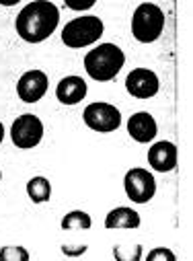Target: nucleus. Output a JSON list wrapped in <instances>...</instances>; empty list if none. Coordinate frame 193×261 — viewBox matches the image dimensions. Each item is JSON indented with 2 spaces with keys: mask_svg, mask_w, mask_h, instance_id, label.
<instances>
[{
  "mask_svg": "<svg viewBox=\"0 0 193 261\" xmlns=\"http://www.w3.org/2000/svg\"><path fill=\"white\" fill-rule=\"evenodd\" d=\"M58 27H60V9L51 0L27 3L15 19V31L25 43H41L49 39Z\"/></svg>",
  "mask_w": 193,
  "mask_h": 261,
  "instance_id": "1",
  "label": "nucleus"
},
{
  "mask_svg": "<svg viewBox=\"0 0 193 261\" xmlns=\"http://www.w3.org/2000/svg\"><path fill=\"white\" fill-rule=\"evenodd\" d=\"M125 66V54L119 45L107 41L101 45H95L87 56H85V70L89 79L97 83H109L113 81L121 68Z\"/></svg>",
  "mask_w": 193,
  "mask_h": 261,
  "instance_id": "2",
  "label": "nucleus"
},
{
  "mask_svg": "<svg viewBox=\"0 0 193 261\" xmlns=\"http://www.w3.org/2000/svg\"><path fill=\"white\" fill-rule=\"evenodd\" d=\"M105 33V23L95 15H82L64 25L60 37L62 43L70 49H82L95 45Z\"/></svg>",
  "mask_w": 193,
  "mask_h": 261,
  "instance_id": "3",
  "label": "nucleus"
},
{
  "mask_svg": "<svg viewBox=\"0 0 193 261\" xmlns=\"http://www.w3.org/2000/svg\"><path fill=\"white\" fill-rule=\"evenodd\" d=\"M164 23L167 17L162 13V9L154 3H140L134 9L132 15V35L136 41L140 43H154L156 39H160L162 31H164Z\"/></svg>",
  "mask_w": 193,
  "mask_h": 261,
  "instance_id": "4",
  "label": "nucleus"
},
{
  "mask_svg": "<svg viewBox=\"0 0 193 261\" xmlns=\"http://www.w3.org/2000/svg\"><path fill=\"white\" fill-rule=\"evenodd\" d=\"M82 121L97 134H111L121 127V111L107 101H95L85 107Z\"/></svg>",
  "mask_w": 193,
  "mask_h": 261,
  "instance_id": "5",
  "label": "nucleus"
},
{
  "mask_svg": "<svg viewBox=\"0 0 193 261\" xmlns=\"http://www.w3.org/2000/svg\"><path fill=\"white\" fill-rule=\"evenodd\" d=\"M123 189L127 200L138 206H144L156 195V179L152 171L144 167H134L123 175Z\"/></svg>",
  "mask_w": 193,
  "mask_h": 261,
  "instance_id": "6",
  "label": "nucleus"
},
{
  "mask_svg": "<svg viewBox=\"0 0 193 261\" xmlns=\"http://www.w3.org/2000/svg\"><path fill=\"white\" fill-rule=\"evenodd\" d=\"M43 134H45V125L41 117H37L35 113H23L11 125V140L19 150H31L39 146Z\"/></svg>",
  "mask_w": 193,
  "mask_h": 261,
  "instance_id": "7",
  "label": "nucleus"
},
{
  "mask_svg": "<svg viewBox=\"0 0 193 261\" xmlns=\"http://www.w3.org/2000/svg\"><path fill=\"white\" fill-rule=\"evenodd\" d=\"M123 85H125L127 95H132L134 99H140V101L152 99L160 91L158 74L150 68H134L132 72H127Z\"/></svg>",
  "mask_w": 193,
  "mask_h": 261,
  "instance_id": "8",
  "label": "nucleus"
},
{
  "mask_svg": "<svg viewBox=\"0 0 193 261\" xmlns=\"http://www.w3.org/2000/svg\"><path fill=\"white\" fill-rule=\"evenodd\" d=\"M47 89H49V79L39 68H33V70L23 72L21 79L17 81V95L27 105L39 103L47 95Z\"/></svg>",
  "mask_w": 193,
  "mask_h": 261,
  "instance_id": "9",
  "label": "nucleus"
},
{
  "mask_svg": "<svg viewBox=\"0 0 193 261\" xmlns=\"http://www.w3.org/2000/svg\"><path fill=\"white\" fill-rule=\"evenodd\" d=\"M127 134L138 144H152L158 134V123L150 111H136L125 123Z\"/></svg>",
  "mask_w": 193,
  "mask_h": 261,
  "instance_id": "10",
  "label": "nucleus"
},
{
  "mask_svg": "<svg viewBox=\"0 0 193 261\" xmlns=\"http://www.w3.org/2000/svg\"><path fill=\"white\" fill-rule=\"evenodd\" d=\"M148 165L154 173H171L177 169L179 150L171 140H158L152 142L148 148Z\"/></svg>",
  "mask_w": 193,
  "mask_h": 261,
  "instance_id": "11",
  "label": "nucleus"
},
{
  "mask_svg": "<svg viewBox=\"0 0 193 261\" xmlns=\"http://www.w3.org/2000/svg\"><path fill=\"white\" fill-rule=\"evenodd\" d=\"M89 93V85L82 76H76V74H70V76H64L58 87H56V99L66 105V107H74L78 105L80 101H85Z\"/></svg>",
  "mask_w": 193,
  "mask_h": 261,
  "instance_id": "12",
  "label": "nucleus"
},
{
  "mask_svg": "<svg viewBox=\"0 0 193 261\" xmlns=\"http://www.w3.org/2000/svg\"><path fill=\"white\" fill-rule=\"evenodd\" d=\"M142 226V216L138 214V210L130 208V206H117L113 210L107 212L105 216V228L107 230H130V228H140Z\"/></svg>",
  "mask_w": 193,
  "mask_h": 261,
  "instance_id": "13",
  "label": "nucleus"
},
{
  "mask_svg": "<svg viewBox=\"0 0 193 261\" xmlns=\"http://www.w3.org/2000/svg\"><path fill=\"white\" fill-rule=\"evenodd\" d=\"M25 191H27V198L33 204H45V202L51 200V183L43 175L31 177L27 181V185H25Z\"/></svg>",
  "mask_w": 193,
  "mask_h": 261,
  "instance_id": "14",
  "label": "nucleus"
},
{
  "mask_svg": "<svg viewBox=\"0 0 193 261\" xmlns=\"http://www.w3.org/2000/svg\"><path fill=\"white\" fill-rule=\"evenodd\" d=\"M93 218L85 210H70L68 214H64L60 228L62 230H91Z\"/></svg>",
  "mask_w": 193,
  "mask_h": 261,
  "instance_id": "15",
  "label": "nucleus"
},
{
  "mask_svg": "<svg viewBox=\"0 0 193 261\" xmlns=\"http://www.w3.org/2000/svg\"><path fill=\"white\" fill-rule=\"evenodd\" d=\"M113 259L115 261H142L144 247L140 243H117L113 245Z\"/></svg>",
  "mask_w": 193,
  "mask_h": 261,
  "instance_id": "16",
  "label": "nucleus"
},
{
  "mask_svg": "<svg viewBox=\"0 0 193 261\" xmlns=\"http://www.w3.org/2000/svg\"><path fill=\"white\" fill-rule=\"evenodd\" d=\"M31 255L23 245H5L0 247V261H29Z\"/></svg>",
  "mask_w": 193,
  "mask_h": 261,
  "instance_id": "17",
  "label": "nucleus"
},
{
  "mask_svg": "<svg viewBox=\"0 0 193 261\" xmlns=\"http://www.w3.org/2000/svg\"><path fill=\"white\" fill-rule=\"evenodd\" d=\"M144 261H177V255L169 247H154L146 253Z\"/></svg>",
  "mask_w": 193,
  "mask_h": 261,
  "instance_id": "18",
  "label": "nucleus"
},
{
  "mask_svg": "<svg viewBox=\"0 0 193 261\" xmlns=\"http://www.w3.org/2000/svg\"><path fill=\"white\" fill-rule=\"evenodd\" d=\"M60 251H62V255H66L68 259H78V257H82L89 251V245L87 243H64L60 247Z\"/></svg>",
  "mask_w": 193,
  "mask_h": 261,
  "instance_id": "19",
  "label": "nucleus"
},
{
  "mask_svg": "<svg viewBox=\"0 0 193 261\" xmlns=\"http://www.w3.org/2000/svg\"><path fill=\"white\" fill-rule=\"evenodd\" d=\"M97 3H72V0H66V7L70 11H78V13H85V11H91Z\"/></svg>",
  "mask_w": 193,
  "mask_h": 261,
  "instance_id": "20",
  "label": "nucleus"
},
{
  "mask_svg": "<svg viewBox=\"0 0 193 261\" xmlns=\"http://www.w3.org/2000/svg\"><path fill=\"white\" fill-rule=\"evenodd\" d=\"M5 134H7V132H5V123L0 121V144H3V140H5Z\"/></svg>",
  "mask_w": 193,
  "mask_h": 261,
  "instance_id": "21",
  "label": "nucleus"
},
{
  "mask_svg": "<svg viewBox=\"0 0 193 261\" xmlns=\"http://www.w3.org/2000/svg\"><path fill=\"white\" fill-rule=\"evenodd\" d=\"M0 183H3V169H0Z\"/></svg>",
  "mask_w": 193,
  "mask_h": 261,
  "instance_id": "22",
  "label": "nucleus"
}]
</instances>
